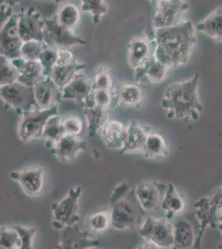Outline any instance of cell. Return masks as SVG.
Masks as SVG:
<instances>
[{
    "instance_id": "6da1fadb",
    "label": "cell",
    "mask_w": 222,
    "mask_h": 249,
    "mask_svg": "<svg viewBox=\"0 0 222 249\" xmlns=\"http://www.w3.org/2000/svg\"><path fill=\"white\" fill-rule=\"evenodd\" d=\"M149 36L154 43L155 58L169 68L188 63L197 43L191 21L171 28L154 29Z\"/></svg>"
},
{
    "instance_id": "7a4b0ae2",
    "label": "cell",
    "mask_w": 222,
    "mask_h": 249,
    "mask_svg": "<svg viewBox=\"0 0 222 249\" xmlns=\"http://www.w3.org/2000/svg\"><path fill=\"white\" fill-rule=\"evenodd\" d=\"M199 76L175 82L167 88L161 100V107L166 110L169 119L197 121L203 107L198 96Z\"/></svg>"
},
{
    "instance_id": "3957f363",
    "label": "cell",
    "mask_w": 222,
    "mask_h": 249,
    "mask_svg": "<svg viewBox=\"0 0 222 249\" xmlns=\"http://www.w3.org/2000/svg\"><path fill=\"white\" fill-rule=\"evenodd\" d=\"M111 227L114 230L124 231L140 226L144 220L143 210L134 190L122 182L117 184L110 196Z\"/></svg>"
},
{
    "instance_id": "277c9868",
    "label": "cell",
    "mask_w": 222,
    "mask_h": 249,
    "mask_svg": "<svg viewBox=\"0 0 222 249\" xmlns=\"http://www.w3.org/2000/svg\"><path fill=\"white\" fill-rule=\"evenodd\" d=\"M82 188H70L64 198L51 204V226L56 230H63L75 226L80 220V198Z\"/></svg>"
},
{
    "instance_id": "5b68a950",
    "label": "cell",
    "mask_w": 222,
    "mask_h": 249,
    "mask_svg": "<svg viewBox=\"0 0 222 249\" xmlns=\"http://www.w3.org/2000/svg\"><path fill=\"white\" fill-rule=\"evenodd\" d=\"M56 115H59L58 107L48 110L35 109L22 114L17 125V136L20 141L28 142L42 138L48 120Z\"/></svg>"
},
{
    "instance_id": "8992f818",
    "label": "cell",
    "mask_w": 222,
    "mask_h": 249,
    "mask_svg": "<svg viewBox=\"0 0 222 249\" xmlns=\"http://www.w3.org/2000/svg\"><path fill=\"white\" fill-rule=\"evenodd\" d=\"M138 232L144 240L159 249H170L173 244L174 226L166 218L147 217Z\"/></svg>"
},
{
    "instance_id": "52a82bcc",
    "label": "cell",
    "mask_w": 222,
    "mask_h": 249,
    "mask_svg": "<svg viewBox=\"0 0 222 249\" xmlns=\"http://www.w3.org/2000/svg\"><path fill=\"white\" fill-rule=\"evenodd\" d=\"M45 29L43 34V42L51 48L56 49H69L75 46H85L87 41L79 37L72 30L62 26L58 22L56 15L54 17L44 18Z\"/></svg>"
},
{
    "instance_id": "ba28073f",
    "label": "cell",
    "mask_w": 222,
    "mask_h": 249,
    "mask_svg": "<svg viewBox=\"0 0 222 249\" xmlns=\"http://www.w3.org/2000/svg\"><path fill=\"white\" fill-rule=\"evenodd\" d=\"M155 14L153 17L154 29H165L179 25L183 22L189 4L181 0L155 1Z\"/></svg>"
},
{
    "instance_id": "9c48e42d",
    "label": "cell",
    "mask_w": 222,
    "mask_h": 249,
    "mask_svg": "<svg viewBox=\"0 0 222 249\" xmlns=\"http://www.w3.org/2000/svg\"><path fill=\"white\" fill-rule=\"evenodd\" d=\"M0 97L7 105L21 115L38 109L34 88L17 82L11 85L0 87Z\"/></svg>"
},
{
    "instance_id": "30bf717a",
    "label": "cell",
    "mask_w": 222,
    "mask_h": 249,
    "mask_svg": "<svg viewBox=\"0 0 222 249\" xmlns=\"http://www.w3.org/2000/svg\"><path fill=\"white\" fill-rule=\"evenodd\" d=\"M85 68L86 63L80 61L70 50L60 49L59 57L51 77L62 89L72 82Z\"/></svg>"
},
{
    "instance_id": "8fae6325",
    "label": "cell",
    "mask_w": 222,
    "mask_h": 249,
    "mask_svg": "<svg viewBox=\"0 0 222 249\" xmlns=\"http://www.w3.org/2000/svg\"><path fill=\"white\" fill-rule=\"evenodd\" d=\"M23 41L20 37L18 14H14L3 26L0 32V56L9 60L21 57Z\"/></svg>"
},
{
    "instance_id": "7c38bea8",
    "label": "cell",
    "mask_w": 222,
    "mask_h": 249,
    "mask_svg": "<svg viewBox=\"0 0 222 249\" xmlns=\"http://www.w3.org/2000/svg\"><path fill=\"white\" fill-rule=\"evenodd\" d=\"M195 215L204 228H217V216L222 209V187L209 197H203L194 204Z\"/></svg>"
},
{
    "instance_id": "4fadbf2b",
    "label": "cell",
    "mask_w": 222,
    "mask_h": 249,
    "mask_svg": "<svg viewBox=\"0 0 222 249\" xmlns=\"http://www.w3.org/2000/svg\"><path fill=\"white\" fill-rule=\"evenodd\" d=\"M18 29L23 43L34 40L43 42L44 18L34 7H29L18 14Z\"/></svg>"
},
{
    "instance_id": "5bb4252c",
    "label": "cell",
    "mask_w": 222,
    "mask_h": 249,
    "mask_svg": "<svg viewBox=\"0 0 222 249\" xmlns=\"http://www.w3.org/2000/svg\"><path fill=\"white\" fill-rule=\"evenodd\" d=\"M167 189L168 184L164 183L145 180L138 183L134 189V192L143 210L146 212L160 208Z\"/></svg>"
},
{
    "instance_id": "9a60e30c",
    "label": "cell",
    "mask_w": 222,
    "mask_h": 249,
    "mask_svg": "<svg viewBox=\"0 0 222 249\" xmlns=\"http://www.w3.org/2000/svg\"><path fill=\"white\" fill-rule=\"evenodd\" d=\"M100 240L90 237L87 231H83L76 224L62 230L59 242L55 249H93L100 245Z\"/></svg>"
},
{
    "instance_id": "2e32d148",
    "label": "cell",
    "mask_w": 222,
    "mask_h": 249,
    "mask_svg": "<svg viewBox=\"0 0 222 249\" xmlns=\"http://www.w3.org/2000/svg\"><path fill=\"white\" fill-rule=\"evenodd\" d=\"M9 178L19 184L26 195L35 197L40 195L44 186V170L42 168H29L13 171Z\"/></svg>"
},
{
    "instance_id": "e0dca14e",
    "label": "cell",
    "mask_w": 222,
    "mask_h": 249,
    "mask_svg": "<svg viewBox=\"0 0 222 249\" xmlns=\"http://www.w3.org/2000/svg\"><path fill=\"white\" fill-rule=\"evenodd\" d=\"M51 153L59 160L60 161L68 162L76 158L82 152H87V142L80 139L76 136H63L59 142L48 145Z\"/></svg>"
},
{
    "instance_id": "ac0fdd59",
    "label": "cell",
    "mask_w": 222,
    "mask_h": 249,
    "mask_svg": "<svg viewBox=\"0 0 222 249\" xmlns=\"http://www.w3.org/2000/svg\"><path fill=\"white\" fill-rule=\"evenodd\" d=\"M34 96L40 110L57 107L62 101V89L51 77H45L34 88Z\"/></svg>"
},
{
    "instance_id": "d6986e66",
    "label": "cell",
    "mask_w": 222,
    "mask_h": 249,
    "mask_svg": "<svg viewBox=\"0 0 222 249\" xmlns=\"http://www.w3.org/2000/svg\"><path fill=\"white\" fill-rule=\"evenodd\" d=\"M154 55V48L150 36L137 37L128 45V62L134 70L143 65Z\"/></svg>"
},
{
    "instance_id": "ffe728a7",
    "label": "cell",
    "mask_w": 222,
    "mask_h": 249,
    "mask_svg": "<svg viewBox=\"0 0 222 249\" xmlns=\"http://www.w3.org/2000/svg\"><path fill=\"white\" fill-rule=\"evenodd\" d=\"M169 68L157 61L154 55L139 68L135 69L134 80L138 84L158 83L165 79Z\"/></svg>"
},
{
    "instance_id": "44dd1931",
    "label": "cell",
    "mask_w": 222,
    "mask_h": 249,
    "mask_svg": "<svg viewBox=\"0 0 222 249\" xmlns=\"http://www.w3.org/2000/svg\"><path fill=\"white\" fill-rule=\"evenodd\" d=\"M93 83L83 74H79L75 79L62 89V99L74 101L84 105L92 93Z\"/></svg>"
},
{
    "instance_id": "7402d4cb",
    "label": "cell",
    "mask_w": 222,
    "mask_h": 249,
    "mask_svg": "<svg viewBox=\"0 0 222 249\" xmlns=\"http://www.w3.org/2000/svg\"><path fill=\"white\" fill-rule=\"evenodd\" d=\"M11 61L18 71L17 82L23 85L34 88L45 77L42 65L38 60L27 61L23 57H19Z\"/></svg>"
},
{
    "instance_id": "603a6c76",
    "label": "cell",
    "mask_w": 222,
    "mask_h": 249,
    "mask_svg": "<svg viewBox=\"0 0 222 249\" xmlns=\"http://www.w3.org/2000/svg\"><path fill=\"white\" fill-rule=\"evenodd\" d=\"M128 126L119 121H108L102 130V139L105 147L122 151L126 144Z\"/></svg>"
},
{
    "instance_id": "cb8c5ba5",
    "label": "cell",
    "mask_w": 222,
    "mask_h": 249,
    "mask_svg": "<svg viewBox=\"0 0 222 249\" xmlns=\"http://www.w3.org/2000/svg\"><path fill=\"white\" fill-rule=\"evenodd\" d=\"M128 126V136L122 154L142 153L148 136L152 133L151 128L131 120Z\"/></svg>"
},
{
    "instance_id": "d4e9b609",
    "label": "cell",
    "mask_w": 222,
    "mask_h": 249,
    "mask_svg": "<svg viewBox=\"0 0 222 249\" xmlns=\"http://www.w3.org/2000/svg\"><path fill=\"white\" fill-rule=\"evenodd\" d=\"M173 244L170 249H195L197 234L190 221L180 218L173 224Z\"/></svg>"
},
{
    "instance_id": "484cf974",
    "label": "cell",
    "mask_w": 222,
    "mask_h": 249,
    "mask_svg": "<svg viewBox=\"0 0 222 249\" xmlns=\"http://www.w3.org/2000/svg\"><path fill=\"white\" fill-rule=\"evenodd\" d=\"M85 116L87 120L88 133L90 138L96 136L106 124L108 110L99 106L87 104L83 106Z\"/></svg>"
},
{
    "instance_id": "4316f807",
    "label": "cell",
    "mask_w": 222,
    "mask_h": 249,
    "mask_svg": "<svg viewBox=\"0 0 222 249\" xmlns=\"http://www.w3.org/2000/svg\"><path fill=\"white\" fill-rule=\"evenodd\" d=\"M160 208L166 213V218L169 220H171L174 215L183 212L185 209V201L180 194L177 192L174 184H168V189L161 203Z\"/></svg>"
},
{
    "instance_id": "83f0119b",
    "label": "cell",
    "mask_w": 222,
    "mask_h": 249,
    "mask_svg": "<svg viewBox=\"0 0 222 249\" xmlns=\"http://www.w3.org/2000/svg\"><path fill=\"white\" fill-rule=\"evenodd\" d=\"M196 29L217 42H222V8L214 10L196 26Z\"/></svg>"
},
{
    "instance_id": "f1b7e54d",
    "label": "cell",
    "mask_w": 222,
    "mask_h": 249,
    "mask_svg": "<svg viewBox=\"0 0 222 249\" xmlns=\"http://www.w3.org/2000/svg\"><path fill=\"white\" fill-rule=\"evenodd\" d=\"M142 154L147 159L162 160L165 158L169 155L166 140L160 134H150L148 136Z\"/></svg>"
},
{
    "instance_id": "f546056e",
    "label": "cell",
    "mask_w": 222,
    "mask_h": 249,
    "mask_svg": "<svg viewBox=\"0 0 222 249\" xmlns=\"http://www.w3.org/2000/svg\"><path fill=\"white\" fill-rule=\"evenodd\" d=\"M118 104L125 107H136L143 100V91L137 84H124L118 91Z\"/></svg>"
},
{
    "instance_id": "4dcf8cb0",
    "label": "cell",
    "mask_w": 222,
    "mask_h": 249,
    "mask_svg": "<svg viewBox=\"0 0 222 249\" xmlns=\"http://www.w3.org/2000/svg\"><path fill=\"white\" fill-rule=\"evenodd\" d=\"M92 104L102 107L110 109L116 107L118 105V91L115 90H103V89H93L87 102L84 105ZM82 106V107H83Z\"/></svg>"
},
{
    "instance_id": "1f68e13d",
    "label": "cell",
    "mask_w": 222,
    "mask_h": 249,
    "mask_svg": "<svg viewBox=\"0 0 222 249\" xmlns=\"http://www.w3.org/2000/svg\"><path fill=\"white\" fill-rule=\"evenodd\" d=\"M65 136V130L63 128V118L62 116L56 115L48 120L42 136V139L46 140L47 142V146L59 142Z\"/></svg>"
},
{
    "instance_id": "d6a6232c",
    "label": "cell",
    "mask_w": 222,
    "mask_h": 249,
    "mask_svg": "<svg viewBox=\"0 0 222 249\" xmlns=\"http://www.w3.org/2000/svg\"><path fill=\"white\" fill-rule=\"evenodd\" d=\"M56 17L62 26L72 30L78 24L81 14L78 8L73 3H64L60 8Z\"/></svg>"
},
{
    "instance_id": "836d02e7",
    "label": "cell",
    "mask_w": 222,
    "mask_h": 249,
    "mask_svg": "<svg viewBox=\"0 0 222 249\" xmlns=\"http://www.w3.org/2000/svg\"><path fill=\"white\" fill-rule=\"evenodd\" d=\"M81 10L83 13L90 14L93 23L99 25L102 22V16L109 12V7L103 0H82Z\"/></svg>"
},
{
    "instance_id": "e575fe53",
    "label": "cell",
    "mask_w": 222,
    "mask_h": 249,
    "mask_svg": "<svg viewBox=\"0 0 222 249\" xmlns=\"http://www.w3.org/2000/svg\"><path fill=\"white\" fill-rule=\"evenodd\" d=\"M0 87L11 85L17 82L18 71L11 60L3 56H0Z\"/></svg>"
},
{
    "instance_id": "d590c367",
    "label": "cell",
    "mask_w": 222,
    "mask_h": 249,
    "mask_svg": "<svg viewBox=\"0 0 222 249\" xmlns=\"http://www.w3.org/2000/svg\"><path fill=\"white\" fill-rule=\"evenodd\" d=\"M112 68L101 66L96 69L95 77L93 79V89L115 90L114 79L112 77Z\"/></svg>"
},
{
    "instance_id": "8d00e7d4",
    "label": "cell",
    "mask_w": 222,
    "mask_h": 249,
    "mask_svg": "<svg viewBox=\"0 0 222 249\" xmlns=\"http://www.w3.org/2000/svg\"><path fill=\"white\" fill-rule=\"evenodd\" d=\"M22 241L13 227L1 226L0 249H21Z\"/></svg>"
},
{
    "instance_id": "74e56055",
    "label": "cell",
    "mask_w": 222,
    "mask_h": 249,
    "mask_svg": "<svg viewBox=\"0 0 222 249\" xmlns=\"http://www.w3.org/2000/svg\"><path fill=\"white\" fill-rule=\"evenodd\" d=\"M58 57H59V50L56 48L47 46V48L42 51L38 61L42 65L45 77H51L54 67L57 62Z\"/></svg>"
},
{
    "instance_id": "f35d334b",
    "label": "cell",
    "mask_w": 222,
    "mask_h": 249,
    "mask_svg": "<svg viewBox=\"0 0 222 249\" xmlns=\"http://www.w3.org/2000/svg\"><path fill=\"white\" fill-rule=\"evenodd\" d=\"M90 230L94 232H104L111 227V215L110 210H103L95 213L88 218Z\"/></svg>"
},
{
    "instance_id": "ab89813d",
    "label": "cell",
    "mask_w": 222,
    "mask_h": 249,
    "mask_svg": "<svg viewBox=\"0 0 222 249\" xmlns=\"http://www.w3.org/2000/svg\"><path fill=\"white\" fill-rule=\"evenodd\" d=\"M47 46L44 42L36 40L25 42L21 48V57L27 61H37Z\"/></svg>"
},
{
    "instance_id": "60d3db41",
    "label": "cell",
    "mask_w": 222,
    "mask_h": 249,
    "mask_svg": "<svg viewBox=\"0 0 222 249\" xmlns=\"http://www.w3.org/2000/svg\"><path fill=\"white\" fill-rule=\"evenodd\" d=\"M12 227L17 231L21 238L22 241L21 249H34V238L37 233V228L34 226H24L20 224H16Z\"/></svg>"
},
{
    "instance_id": "b9f144b4",
    "label": "cell",
    "mask_w": 222,
    "mask_h": 249,
    "mask_svg": "<svg viewBox=\"0 0 222 249\" xmlns=\"http://www.w3.org/2000/svg\"><path fill=\"white\" fill-rule=\"evenodd\" d=\"M63 128L66 135L79 137L83 132L84 125L82 120L78 116H69L63 118Z\"/></svg>"
},
{
    "instance_id": "7bdbcfd3",
    "label": "cell",
    "mask_w": 222,
    "mask_h": 249,
    "mask_svg": "<svg viewBox=\"0 0 222 249\" xmlns=\"http://www.w3.org/2000/svg\"><path fill=\"white\" fill-rule=\"evenodd\" d=\"M14 14L15 13H14L10 3H2L1 4V26H3Z\"/></svg>"
},
{
    "instance_id": "ee69618b",
    "label": "cell",
    "mask_w": 222,
    "mask_h": 249,
    "mask_svg": "<svg viewBox=\"0 0 222 249\" xmlns=\"http://www.w3.org/2000/svg\"><path fill=\"white\" fill-rule=\"evenodd\" d=\"M157 246H155L154 244H150V243H144V244H141L136 249H158Z\"/></svg>"
},
{
    "instance_id": "f6af8a7d",
    "label": "cell",
    "mask_w": 222,
    "mask_h": 249,
    "mask_svg": "<svg viewBox=\"0 0 222 249\" xmlns=\"http://www.w3.org/2000/svg\"><path fill=\"white\" fill-rule=\"evenodd\" d=\"M217 227L219 229L220 231L222 232V209L220 210L218 216H217Z\"/></svg>"
},
{
    "instance_id": "bcb514c9",
    "label": "cell",
    "mask_w": 222,
    "mask_h": 249,
    "mask_svg": "<svg viewBox=\"0 0 222 249\" xmlns=\"http://www.w3.org/2000/svg\"><path fill=\"white\" fill-rule=\"evenodd\" d=\"M217 249H222V244H219V245H218V246H217Z\"/></svg>"
},
{
    "instance_id": "7dc6e473",
    "label": "cell",
    "mask_w": 222,
    "mask_h": 249,
    "mask_svg": "<svg viewBox=\"0 0 222 249\" xmlns=\"http://www.w3.org/2000/svg\"></svg>"
}]
</instances>
